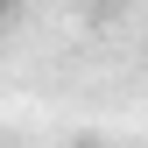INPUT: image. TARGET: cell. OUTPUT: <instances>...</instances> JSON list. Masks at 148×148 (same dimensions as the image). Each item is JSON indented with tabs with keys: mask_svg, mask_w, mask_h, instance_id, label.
Listing matches in <instances>:
<instances>
[{
	"mask_svg": "<svg viewBox=\"0 0 148 148\" xmlns=\"http://www.w3.org/2000/svg\"><path fill=\"white\" fill-rule=\"evenodd\" d=\"M7 14H14V0H0V21H7Z\"/></svg>",
	"mask_w": 148,
	"mask_h": 148,
	"instance_id": "6da1fadb",
	"label": "cell"
}]
</instances>
